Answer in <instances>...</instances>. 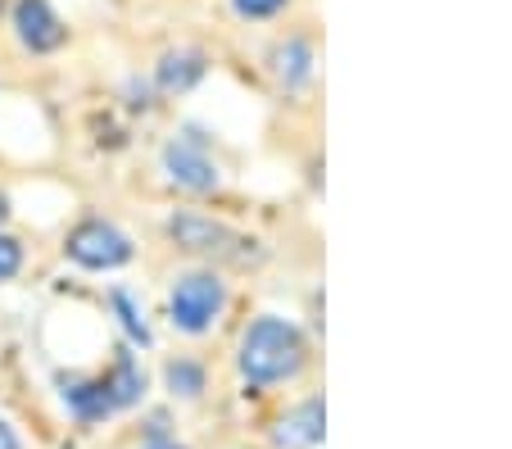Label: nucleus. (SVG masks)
I'll list each match as a JSON object with an SVG mask.
<instances>
[{
  "instance_id": "nucleus-3",
  "label": "nucleus",
  "mask_w": 512,
  "mask_h": 449,
  "mask_svg": "<svg viewBox=\"0 0 512 449\" xmlns=\"http://www.w3.org/2000/svg\"><path fill=\"white\" fill-rule=\"evenodd\" d=\"M68 254H73L82 268H118L132 259V241H127L114 223L91 218V223L68 232Z\"/></svg>"
},
{
  "instance_id": "nucleus-1",
  "label": "nucleus",
  "mask_w": 512,
  "mask_h": 449,
  "mask_svg": "<svg viewBox=\"0 0 512 449\" xmlns=\"http://www.w3.org/2000/svg\"><path fill=\"white\" fill-rule=\"evenodd\" d=\"M304 363V336L295 323L263 313L259 323H250L241 341V372L254 386H272V381L295 377Z\"/></svg>"
},
{
  "instance_id": "nucleus-5",
  "label": "nucleus",
  "mask_w": 512,
  "mask_h": 449,
  "mask_svg": "<svg viewBox=\"0 0 512 449\" xmlns=\"http://www.w3.org/2000/svg\"><path fill=\"white\" fill-rule=\"evenodd\" d=\"M14 28H19L23 46H32V50L64 46V23L55 19V10H50L46 0H19L14 5Z\"/></svg>"
},
{
  "instance_id": "nucleus-18",
  "label": "nucleus",
  "mask_w": 512,
  "mask_h": 449,
  "mask_svg": "<svg viewBox=\"0 0 512 449\" xmlns=\"http://www.w3.org/2000/svg\"><path fill=\"white\" fill-rule=\"evenodd\" d=\"M5 214H10V209H5V196H0V223H5Z\"/></svg>"
},
{
  "instance_id": "nucleus-12",
  "label": "nucleus",
  "mask_w": 512,
  "mask_h": 449,
  "mask_svg": "<svg viewBox=\"0 0 512 449\" xmlns=\"http://www.w3.org/2000/svg\"><path fill=\"white\" fill-rule=\"evenodd\" d=\"M168 386H173L177 395H200L204 391V368L200 363H186V359L168 363Z\"/></svg>"
},
{
  "instance_id": "nucleus-4",
  "label": "nucleus",
  "mask_w": 512,
  "mask_h": 449,
  "mask_svg": "<svg viewBox=\"0 0 512 449\" xmlns=\"http://www.w3.org/2000/svg\"><path fill=\"white\" fill-rule=\"evenodd\" d=\"M164 164H168V173H173V182L186 186V191H213V186H218V164H213L195 141H173V146L164 150Z\"/></svg>"
},
{
  "instance_id": "nucleus-7",
  "label": "nucleus",
  "mask_w": 512,
  "mask_h": 449,
  "mask_svg": "<svg viewBox=\"0 0 512 449\" xmlns=\"http://www.w3.org/2000/svg\"><path fill=\"white\" fill-rule=\"evenodd\" d=\"M322 422H327V413H322V400H304L295 413H286L277 427V440L290 449H309L322 440Z\"/></svg>"
},
{
  "instance_id": "nucleus-10",
  "label": "nucleus",
  "mask_w": 512,
  "mask_h": 449,
  "mask_svg": "<svg viewBox=\"0 0 512 449\" xmlns=\"http://www.w3.org/2000/svg\"><path fill=\"white\" fill-rule=\"evenodd\" d=\"M195 78H204V55H195V50H173V55H164V64H159V82H164L168 91H186Z\"/></svg>"
},
{
  "instance_id": "nucleus-6",
  "label": "nucleus",
  "mask_w": 512,
  "mask_h": 449,
  "mask_svg": "<svg viewBox=\"0 0 512 449\" xmlns=\"http://www.w3.org/2000/svg\"><path fill=\"white\" fill-rule=\"evenodd\" d=\"M168 232H173V241L186 245V250H223V245L232 241V232H227L223 223H213V218H204V214H177L173 223H168Z\"/></svg>"
},
{
  "instance_id": "nucleus-11",
  "label": "nucleus",
  "mask_w": 512,
  "mask_h": 449,
  "mask_svg": "<svg viewBox=\"0 0 512 449\" xmlns=\"http://www.w3.org/2000/svg\"><path fill=\"white\" fill-rule=\"evenodd\" d=\"M64 400L73 404V413H82V418H105V413L114 409V404H109L105 381H68Z\"/></svg>"
},
{
  "instance_id": "nucleus-13",
  "label": "nucleus",
  "mask_w": 512,
  "mask_h": 449,
  "mask_svg": "<svg viewBox=\"0 0 512 449\" xmlns=\"http://www.w3.org/2000/svg\"><path fill=\"white\" fill-rule=\"evenodd\" d=\"M114 309L123 313L127 336H132V341H141V345H150V327H145V313L132 304V295H127V291H114Z\"/></svg>"
},
{
  "instance_id": "nucleus-14",
  "label": "nucleus",
  "mask_w": 512,
  "mask_h": 449,
  "mask_svg": "<svg viewBox=\"0 0 512 449\" xmlns=\"http://www.w3.org/2000/svg\"><path fill=\"white\" fill-rule=\"evenodd\" d=\"M23 264V245L14 236H0V282H10Z\"/></svg>"
},
{
  "instance_id": "nucleus-15",
  "label": "nucleus",
  "mask_w": 512,
  "mask_h": 449,
  "mask_svg": "<svg viewBox=\"0 0 512 449\" xmlns=\"http://www.w3.org/2000/svg\"><path fill=\"white\" fill-rule=\"evenodd\" d=\"M286 0H236V10L250 14V19H268V14H277Z\"/></svg>"
},
{
  "instance_id": "nucleus-8",
  "label": "nucleus",
  "mask_w": 512,
  "mask_h": 449,
  "mask_svg": "<svg viewBox=\"0 0 512 449\" xmlns=\"http://www.w3.org/2000/svg\"><path fill=\"white\" fill-rule=\"evenodd\" d=\"M100 381H105L109 404H114V409H123V404H132L136 395L145 391V377H141V368H136V363H132V354H118L114 372H109V377H100Z\"/></svg>"
},
{
  "instance_id": "nucleus-16",
  "label": "nucleus",
  "mask_w": 512,
  "mask_h": 449,
  "mask_svg": "<svg viewBox=\"0 0 512 449\" xmlns=\"http://www.w3.org/2000/svg\"><path fill=\"white\" fill-rule=\"evenodd\" d=\"M0 449H19V440H14V431L0 422Z\"/></svg>"
},
{
  "instance_id": "nucleus-17",
  "label": "nucleus",
  "mask_w": 512,
  "mask_h": 449,
  "mask_svg": "<svg viewBox=\"0 0 512 449\" xmlns=\"http://www.w3.org/2000/svg\"><path fill=\"white\" fill-rule=\"evenodd\" d=\"M145 449H182V445H173V440H150Z\"/></svg>"
},
{
  "instance_id": "nucleus-9",
  "label": "nucleus",
  "mask_w": 512,
  "mask_h": 449,
  "mask_svg": "<svg viewBox=\"0 0 512 449\" xmlns=\"http://www.w3.org/2000/svg\"><path fill=\"white\" fill-rule=\"evenodd\" d=\"M272 69H277V78L286 82V87H300V82L309 78V69H313L309 41H286V46H277L272 50Z\"/></svg>"
},
{
  "instance_id": "nucleus-2",
  "label": "nucleus",
  "mask_w": 512,
  "mask_h": 449,
  "mask_svg": "<svg viewBox=\"0 0 512 449\" xmlns=\"http://www.w3.org/2000/svg\"><path fill=\"white\" fill-rule=\"evenodd\" d=\"M223 304H227V286L213 273H186L182 282L173 286V295H168L173 327H182V332H191V336L209 332L213 318L223 313Z\"/></svg>"
}]
</instances>
